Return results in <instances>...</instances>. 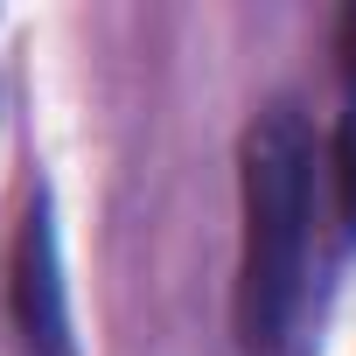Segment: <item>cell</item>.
Returning <instances> with one entry per match:
<instances>
[{
  "mask_svg": "<svg viewBox=\"0 0 356 356\" xmlns=\"http://www.w3.org/2000/svg\"><path fill=\"white\" fill-rule=\"evenodd\" d=\"M314 238V133L293 105H266L245 126V259H238V335L280 349L307 300Z\"/></svg>",
  "mask_w": 356,
  "mask_h": 356,
  "instance_id": "6da1fadb",
  "label": "cell"
},
{
  "mask_svg": "<svg viewBox=\"0 0 356 356\" xmlns=\"http://www.w3.org/2000/svg\"><path fill=\"white\" fill-rule=\"evenodd\" d=\"M15 321L29 356H77L70 349V307H63V273H56V224L49 203L35 196L15 238Z\"/></svg>",
  "mask_w": 356,
  "mask_h": 356,
  "instance_id": "7a4b0ae2",
  "label": "cell"
},
{
  "mask_svg": "<svg viewBox=\"0 0 356 356\" xmlns=\"http://www.w3.org/2000/svg\"><path fill=\"white\" fill-rule=\"evenodd\" d=\"M342 77H349V112L335 133V175H342V231L356 238V8L342 15Z\"/></svg>",
  "mask_w": 356,
  "mask_h": 356,
  "instance_id": "3957f363",
  "label": "cell"
}]
</instances>
